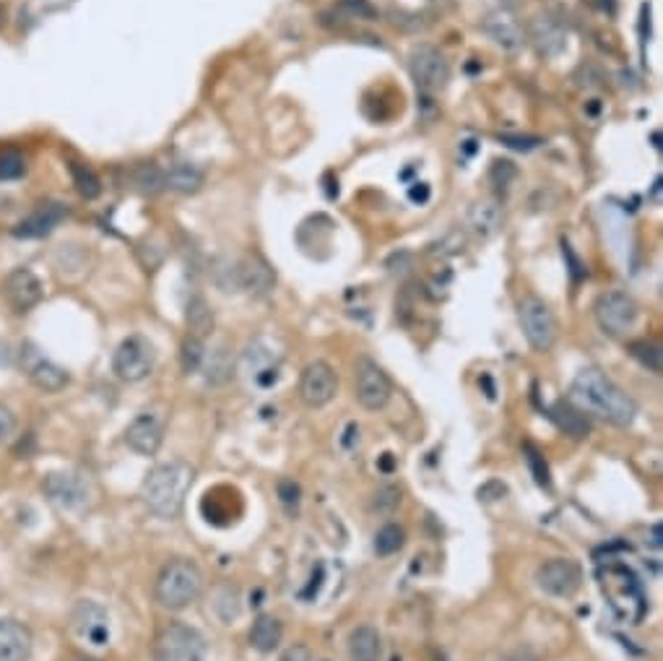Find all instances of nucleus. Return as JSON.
Masks as SVG:
<instances>
[{"instance_id": "nucleus-1", "label": "nucleus", "mask_w": 663, "mask_h": 661, "mask_svg": "<svg viewBox=\"0 0 663 661\" xmlns=\"http://www.w3.org/2000/svg\"><path fill=\"white\" fill-rule=\"evenodd\" d=\"M570 399L577 409L601 417L614 428H630L637 417L635 399L599 368H583L577 372L573 385H570Z\"/></svg>"}, {"instance_id": "nucleus-2", "label": "nucleus", "mask_w": 663, "mask_h": 661, "mask_svg": "<svg viewBox=\"0 0 663 661\" xmlns=\"http://www.w3.org/2000/svg\"><path fill=\"white\" fill-rule=\"evenodd\" d=\"M195 471L182 461L159 463L147 474V480L141 484L143 505L149 508V513L159 515V519H178L190 488H193Z\"/></svg>"}, {"instance_id": "nucleus-3", "label": "nucleus", "mask_w": 663, "mask_h": 661, "mask_svg": "<svg viewBox=\"0 0 663 661\" xmlns=\"http://www.w3.org/2000/svg\"><path fill=\"white\" fill-rule=\"evenodd\" d=\"M201 591H203V575L198 571L195 562L185 558L167 562L154 583V599L159 602V607H164V610H172V612L185 610V607L193 604L195 599L201 597Z\"/></svg>"}, {"instance_id": "nucleus-4", "label": "nucleus", "mask_w": 663, "mask_h": 661, "mask_svg": "<svg viewBox=\"0 0 663 661\" xmlns=\"http://www.w3.org/2000/svg\"><path fill=\"white\" fill-rule=\"evenodd\" d=\"M205 638L195 628L170 622L154 638V661H203Z\"/></svg>"}, {"instance_id": "nucleus-5", "label": "nucleus", "mask_w": 663, "mask_h": 661, "mask_svg": "<svg viewBox=\"0 0 663 661\" xmlns=\"http://www.w3.org/2000/svg\"><path fill=\"white\" fill-rule=\"evenodd\" d=\"M518 318H521L523 337L529 344L536 349V352H549L557 341V321H554V313L549 306L536 294H525V298L518 302Z\"/></svg>"}, {"instance_id": "nucleus-6", "label": "nucleus", "mask_w": 663, "mask_h": 661, "mask_svg": "<svg viewBox=\"0 0 663 661\" xmlns=\"http://www.w3.org/2000/svg\"><path fill=\"white\" fill-rule=\"evenodd\" d=\"M593 316H596L599 329L609 333V337H624V333L635 329L640 310L632 294L622 290H606L599 294Z\"/></svg>"}, {"instance_id": "nucleus-7", "label": "nucleus", "mask_w": 663, "mask_h": 661, "mask_svg": "<svg viewBox=\"0 0 663 661\" xmlns=\"http://www.w3.org/2000/svg\"><path fill=\"white\" fill-rule=\"evenodd\" d=\"M354 397L362 409L380 412L393 397V383L388 372L370 357H360L354 364Z\"/></svg>"}, {"instance_id": "nucleus-8", "label": "nucleus", "mask_w": 663, "mask_h": 661, "mask_svg": "<svg viewBox=\"0 0 663 661\" xmlns=\"http://www.w3.org/2000/svg\"><path fill=\"white\" fill-rule=\"evenodd\" d=\"M154 347H151L149 339L143 337H128L120 341L115 349V357H112V370L120 381L125 383H141L154 372Z\"/></svg>"}, {"instance_id": "nucleus-9", "label": "nucleus", "mask_w": 663, "mask_h": 661, "mask_svg": "<svg viewBox=\"0 0 663 661\" xmlns=\"http://www.w3.org/2000/svg\"><path fill=\"white\" fill-rule=\"evenodd\" d=\"M536 587L549 597L570 599L583 587V568L570 558H552L541 562L536 571Z\"/></svg>"}, {"instance_id": "nucleus-10", "label": "nucleus", "mask_w": 663, "mask_h": 661, "mask_svg": "<svg viewBox=\"0 0 663 661\" xmlns=\"http://www.w3.org/2000/svg\"><path fill=\"white\" fill-rule=\"evenodd\" d=\"M411 79L416 81V87L426 91V94H434V91L445 89L448 81H451V63H448L445 56L432 44H419V48L411 50L409 58Z\"/></svg>"}, {"instance_id": "nucleus-11", "label": "nucleus", "mask_w": 663, "mask_h": 661, "mask_svg": "<svg viewBox=\"0 0 663 661\" xmlns=\"http://www.w3.org/2000/svg\"><path fill=\"white\" fill-rule=\"evenodd\" d=\"M339 391V375L331 364L323 360L310 362L300 375V399L310 409H323L331 404Z\"/></svg>"}, {"instance_id": "nucleus-12", "label": "nucleus", "mask_w": 663, "mask_h": 661, "mask_svg": "<svg viewBox=\"0 0 663 661\" xmlns=\"http://www.w3.org/2000/svg\"><path fill=\"white\" fill-rule=\"evenodd\" d=\"M44 495L63 511H81L89 503V482L73 471H52L42 482Z\"/></svg>"}, {"instance_id": "nucleus-13", "label": "nucleus", "mask_w": 663, "mask_h": 661, "mask_svg": "<svg viewBox=\"0 0 663 661\" xmlns=\"http://www.w3.org/2000/svg\"><path fill=\"white\" fill-rule=\"evenodd\" d=\"M21 370H24L29 381H32L37 389L44 393L63 391L68 381H71V378H68V372L60 368V364L48 360V357H44L34 344L21 347Z\"/></svg>"}, {"instance_id": "nucleus-14", "label": "nucleus", "mask_w": 663, "mask_h": 661, "mask_svg": "<svg viewBox=\"0 0 663 661\" xmlns=\"http://www.w3.org/2000/svg\"><path fill=\"white\" fill-rule=\"evenodd\" d=\"M234 271H238L240 290L253 294V298H265V294H271L273 287H277V273L265 263V258L255 253L242 258V261L234 266Z\"/></svg>"}, {"instance_id": "nucleus-15", "label": "nucleus", "mask_w": 663, "mask_h": 661, "mask_svg": "<svg viewBox=\"0 0 663 661\" xmlns=\"http://www.w3.org/2000/svg\"><path fill=\"white\" fill-rule=\"evenodd\" d=\"M42 294V281L29 269L11 271L9 279H6V300L11 302L17 313H29L34 306H40Z\"/></svg>"}, {"instance_id": "nucleus-16", "label": "nucleus", "mask_w": 663, "mask_h": 661, "mask_svg": "<svg viewBox=\"0 0 663 661\" xmlns=\"http://www.w3.org/2000/svg\"><path fill=\"white\" fill-rule=\"evenodd\" d=\"M162 440L164 424L154 414H139L125 430V445L139 455H154L162 448Z\"/></svg>"}, {"instance_id": "nucleus-17", "label": "nucleus", "mask_w": 663, "mask_h": 661, "mask_svg": "<svg viewBox=\"0 0 663 661\" xmlns=\"http://www.w3.org/2000/svg\"><path fill=\"white\" fill-rule=\"evenodd\" d=\"M529 40L533 42L539 56L544 58H557L567 48V34L562 29L560 21L552 17H533L529 24Z\"/></svg>"}, {"instance_id": "nucleus-18", "label": "nucleus", "mask_w": 663, "mask_h": 661, "mask_svg": "<svg viewBox=\"0 0 663 661\" xmlns=\"http://www.w3.org/2000/svg\"><path fill=\"white\" fill-rule=\"evenodd\" d=\"M34 649L32 633L21 622L0 620V661H29Z\"/></svg>"}, {"instance_id": "nucleus-19", "label": "nucleus", "mask_w": 663, "mask_h": 661, "mask_svg": "<svg viewBox=\"0 0 663 661\" xmlns=\"http://www.w3.org/2000/svg\"><path fill=\"white\" fill-rule=\"evenodd\" d=\"M107 622H110L107 612L94 602H81L73 612V625L79 630V635L94 645H104L110 641V625Z\"/></svg>"}, {"instance_id": "nucleus-20", "label": "nucleus", "mask_w": 663, "mask_h": 661, "mask_svg": "<svg viewBox=\"0 0 663 661\" xmlns=\"http://www.w3.org/2000/svg\"><path fill=\"white\" fill-rule=\"evenodd\" d=\"M484 32L505 52H518L523 48V29L518 27V21L508 11H492L484 19Z\"/></svg>"}, {"instance_id": "nucleus-21", "label": "nucleus", "mask_w": 663, "mask_h": 661, "mask_svg": "<svg viewBox=\"0 0 663 661\" xmlns=\"http://www.w3.org/2000/svg\"><path fill=\"white\" fill-rule=\"evenodd\" d=\"M466 224H469V230L474 232V238H479V240H492L494 234L500 232V227H502V209H500V203L494 201V199L476 201L474 207L469 209Z\"/></svg>"}, {"instance_id": "nucleus-22", "label": "nucleus", "mask_w": 663, "mask_h": 661, "mask_svg": "<svg viewBox=\"0 0 663 661\" xmlns=\"http://www.w3.org/2000/svg\"><path fill=\"white\" fill-rule=\"evenodd\" d=\"M549 417H552V422L557 424V428L570 438L583 440V438L591 435L589 417H585L583 409L570 404V401H557V404L549 409Z\"/></svg>"}, {"instance_id": "nucleus-23", "label": "nucleus", "mask_w": 663, "mask_h": 661, "mask_svg": "<svg viewBox=\"0 0 663 661\" xmlns=\"http://www.w3.org/2000/svg\"><path fill=\"white\" fill-rule=\"evenodd\" d=\"M349 659L352 661H380L383 659V638L372 625H360L349 635Z\"/></svg>"}, {"instance_id": "nucleus-24", "label": "nucleus", "mask_w": 663, "mask_h": 661, "mask_svg": "<svg viewBox=\"0 0 663 661\" xmlns=\"http://www.w3.org/2000/svg\"><path fill=\"white\" fill-rule=\"evenodd\" d=\"M63 217H66L63 207H58V203H48V207L37 209L34 214H29L24 222L17 227V238H42V234L56 230V227L63 222Z\"/></svg>"}, {"instance_id": "nucleus-25", "label": "nucleus", "mask_w": 663, "mask_h": 661, "mask_svg": "<svg viewBox=\"0 0 663 661\" xmlns=\"http://www.w3.org/2000/svg\"><path fill=\"white\" fill-rule=\"evenodd\" d=\"M281 638H284V628L273 614H258L253 628H250V645L261 653H271L279 649Z\"/></svg>"}, {"instance_id": "nucleus-26", "label": "nucleus", "mask_w": 663, "mask_h": 661, "mask_svg": "<svg viewBox=\"0 0 663 661\" xmlns=\"http://www.w3.org/2000/svg\"><path fill=\"white\" fill-rule=\"evenodd\" d=\"M164 186L178 193H195L203 186V172L195 164L178 162L164 172Z\"/></svg>"}, {"instance_id": "nucleus-27", "label": "nucleus", "mask_w": 663, "mask_h": 661, "mask_svg": "<svg viewBox=\"0 0 663 661\" xmlns=\"http://www.w3.org/2000/svg\"><path fill=\"white\" fill-rule=\"evenodd\" d=\"M185 321L195 339L209 337V333L213 331V313H211L209 302H205L203 298H190L188 310H185Z\"/></svg>"}, {"instance_id": "nucleus-28", "label": "nucleus", "mask_w": 663, "mask_h": 661, "mask_svg": "<svg viewBox=\"0 0 663 661\" xmlns=\"http://www.w3.org/2000/svg\"><path fill=\"white\" fill-rule=\"evenodd\" d=\"M403 544H406V531L399 523H385L375 534V552L380 558H391V554L401 552Z\"/></svg>"}, {"instance_id": "nucleus-29", "label": "nucleus", "mask_w": 663, "mask_h": 661, "mask_svg": "<svg viewBox=\"0 0 663 661\" xmlns=\"http://www.w3.org/2000/svg\"><path fill=\"white\" fill-rule=\"evenodd\" d=\"M630 354L635 360L647 368L651 372H661L663 370V349L655 344V341L640 339V341H630Z\"/></svg>"}, {"instance_id": "nucleus-30", "label": "nucleus", "mask_w": 663, "mask_h": 661, "mask_svg": "<svg viewBox=\"0 0 663 661\" xmlns=\"http://www.w3.org/2000/svg\"><path fill=\"white\" fill-rule=\"evenodd\" d=\"M71 174H73L76 191H79L83 196V199H97V196L102 193V182H99L97 172L91 170V167L73 162L71 164Z\"/></svg>"}, {"instance_id": "nucleus-31", "label": "nucleus", "mask_w": 663, "mask_h": 661, "mask_svg": "<svg viewBox=\"0 0 663 661\" xmlns=\"http://www.w3.org/2000/svg\"><path fill=\"white\" fill-rule=\"evenodd\" d=\"M27 172V159L13 149H0V182L19 180Z\"/></svg>"}, {"instance_id": "nucleus-32", "label": "nucleus", "mask_w": 663, "mask_h": 661, "mask_svg": "<svg viewBox=\"0 0 663 661\" xmlns=\"http://www.w3.org/2000/svg\"><path fill=\"white\" fill-rule=\"evenodd\" d=\"M203 362H205V352H203L201 339L190 337L185 344H182V370L195 372L203 368Z\"/></svg>"}, {"instance_id": "nucleus-33", "label": "nucleus", "mask_w": 663, "mask_h": 661, "mask_svg": "<svg viewBox=\"0 0 663 661\" xmlns=\"http://www.w3.org/2000/svg\"><path fill=\"white\" fill-rule=\"evenodd\" d=\"M401 505V490L393 488V484H385L375 492V511L391 515L395 508Z\"/></svg>"}, {"instance_id": "nucleus-34", "label": "nucleus", "mask_w": 663, "mask_h": 661, "mask_svg": "<svg viewBox=\"0 0 663 661\" xmlns=\"http://www.w3.org/2000/svg\"><path fill=\"white\" fill-rule=\"evenodd\" d=\"M515 174H518V170H515L513 162H508V159H498V162H494L492 170H490V180L498 188H508L510 182L515 180Z\"/></svg>"}, {"instance_id": "nucleus-35", "label": "nucleus", "mask_w": 663, "mask_h": 661, "mask_svg": "<svg viewBox=\"0 0 663 661\" xmlns=\"http://www.w3.org/2000/svg\"><path fill=\"white\" fill-rule=\"evenodd\" d=\"M500 143H505L510 149H518V151H531L541 147V139L539 136H510V133H502L500 136Z\"/></svg>"}, {"instance_id": "nucleus-36", "label": "nucleus", "mask_w": 663, "mask_h": 661, "mask_svg": "<svg viewBox=\"0 0 663 661\" xmlns=\"http://www.w3.org/2000/svg\"><path fill=\"white\" fill-rule=\"evenodd\" d=\"M341 6H344V9L356 19H368V21L375 19V9H372L370 0H341Z\"/></svg>"}, {"instance_id": "nucleus-37", "label": "nucleus", "mask_w": 663, "mask_h": 661, "mask_svg": "<svg viewBox=\"0 0 663 661\" xmlns=\"http://www.w3.org/2000/svg\"><path fill=\"white\" fill-rule=\"evenodd\" d=\"M17 430V417L11 414V409L0 407V443H6Z\"/></svg>"}, {"instance_id": "nucleus-38", "label": "nucleus", "mask_w": 663, "mask_h": 661, "mask_svg": "<svg viewBox=\"0 0 663 661\" xmlns=\"http://www.w3.org/2000/svg\"><path fill=\"white\" fill-rule=\"evenodd\" d=\"M525 459L531 461V467H533V474H536V482L539 484H549V471H546V463H541L539 461V453L533 451V445H525Z\"/></svg>"}, {"instance_id": "nucleus-39", "label": "nucleus", "mask_w": 663, "mask_h": 661, "mask_svg": "<svg viewBox=\"0 0 663 661\" xmlns=\"http://www.w3.org/2000/svg\"><path fill=\"white\" fill-rule=\"evenodd\" d=\"M279 495H281V503H287V505L300 503V488H297L292 480L279 482Z\"/></svg>"}, {"instance_id": "nucleus-40", "label": "nucleus", "mask_w": 663, "mask_h": 661, "mask_svg": "<svg viewBox=\"0 0 663 661\" xmlns=\"http://www.w3.org/2000/svg\"><path fill=\"white\" fill-rule=\"evenodd\" d=\"M281 661H312V653H310L308 645L294 643V645H289V649L284 651V657H281Z\"/></svg>"}, {"instance_id": "nucleus-41", "label": "nucleus", "mask_w": 663, "mask_h": 661, "mask_svg": "<svg viewBox=\"0 0 663 661\" xmlns=\"http://www.w3.org/2000/svg\"><path fill=\"white\" fill-rule=\"evenodd\" d=\"M71 661H99V659H91V657H76Z\"/></svg>"}]
</instances>
